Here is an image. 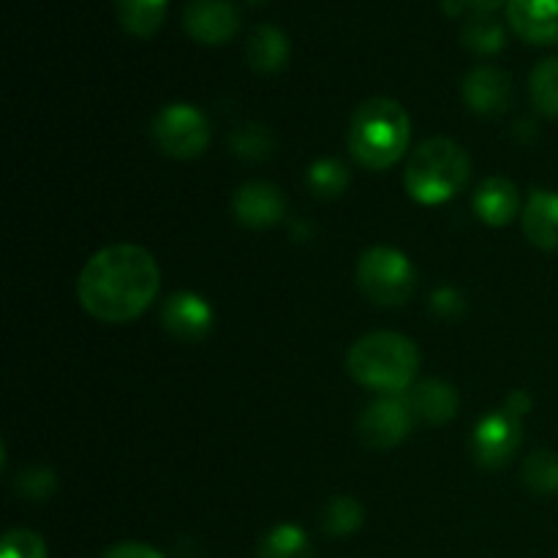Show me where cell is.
Returning a JSON list of instances; mask_svg holds the SVG:
<instances>
[{"instance_id": "obj_13", "label": "cell", "mask_w": 558, "mask_h": 558, "mask_svg": "<svg viewBox=\"0 0 558 558\" xmlns=\"http://www.w3.org/2000/svg\"><path fill=\"white\" fill-rule=\"evenodd\" d=\"M234 216L251 229H267L281 221L287 210V199L270 183H245L234 191Z\"/></svg>"}, {"instance_id": "obj_30", "label": "cell", "mask_w": 558, "mask_h": 558, "mask_svg": "<svg viewBox=\"0 0 558 558\" xmlns=\"http://www.w3.org/2000/svg\"><path fill=\"white\" fill-rule=\"evenodd\" d=\"M445 9H447V14L456 16V14H461L463 9H466V3H463V0H445Z\"/></svg>"}, {"instance_id": "obj_1", "label": "cell", "mask_w": 558, "mask_h": 558, "mask_svg": "<svg viewBox=\"0 0 558 558\" xmlns=\"http://www.w3.org/2000/svg\"><path fill=\"white\" fill-rule=\"evenodd\" d=\"M161 272L150 251L120 243L101 248L82 267L76 294L93 319L125 325L150 308Z\"/></svg>"}, {"instance_id": "obj_20", "label": "cell", "mask_w": 558, "mask_h": 558, "mask_svg": "<svg viewBox=\"0 0 558 558\" xmlns=\"http://www.w3.org/2000/svg\"><path fill=\"white\" fill-rule=\"evenodd\" d=\"M314 550H311L308 534L300 526H292V523H281L272 532H267V537L262 539L259 554L256 558H311Z\"/></svg>"}, {"instance_id": "obj_28", "label": "cell", "mask_w": 558, "mask_h": 558, "mask_svg": "<svg viewBox=\"0 0 558 558\" xmlns=\"http://www.w3.org/2000/svg\"><path fill=\"white\" fill-rule=\"evenodd\" d=\"M463 3H466V9H472L474 14H494L496 9L507 5L510 0H463Z\"/></svg>"}, {"instance_id": "obj_10", "label": "cell", "mask_w": 558, "mask_h": 558, "mask_svg": "<svg viewBox=\"0 0 558 558\" xmlns=\"http://www.w3.org/2000/svg\"><path fill=\"white\" fill-rule=\"evenodd\" d=\"M507 25L523 41L554 47L558 44V0H510L505 5Z\"/></svg>"}, {"instance_id": "obj_18", "label": "cell", "mask_w": 558, "mask_h": 558, "mask_svg": "<svg viewBox=\"0 0 558 558\" xmlns=\"http://www.w3.org/2000/svg\"><path fill=\"white\" fill-rule=\"evenodd\" d=\"M169 0H114V11L125 33L136 38L156 36L167 20Z\"/></svg>"}, {"instance_id": "obj_19", "label": "cell", "mask_w": 558, "mask_h": 558, "mask_svg": "<svg viewBox=\"0 0 558 558\" xmlns=\"http://www.w3.org/2000/svg\"><path fill=\"white\" fill-rule=\"evenodd\" d=\"M461 41L472 54L490 58V54L505 49V25L494 14H472V20H466V25H463Z\"/></svg>"}, {"instance_id": "obj_11", "label": "cell", "mask_w": 558, "mask_h": 558, "mask_svg": "<svg viewBox=\"0 0 558 558\" xmlns=\"http://www.w3.org/2000/svg\"><path fill=\"white\" fill-rule=\"evenodd\" d=\"M512 80L496 65H477L463 80V101L472 112L501 114L512 107Z\"/></svg>"}, {"instance_id": "obj_6", "label": "cell", "mask_w": 558, "mask_h": 558, "mask_svg": "<svg viewBox=\"0 0 558 558\" xmlns=\"http://www.w3.org/2000/svg\"><path fill=\"white\" fill-rule=\"evenodd\" d=\"M150 131L163 156L180 158V161L202 156L210 145V125H207L205 114L191 107V104H169V107H163L153 118Z\"/></svg>"}, {"instance_id": "obj_15", "label": "cell", "mask_w": 558, "mask_h": 558, "mask_svg": "<svg viewBox=\"0 0 558 558\" xmlns=\"http://www.w3.org/2000/svg\"><path fill=\"white\" fill-rule=\"evenodd\" d=\"M474 213L488 227H507L521 213V194L507 178H488L474 194Z\"/></svg>"}, {"instance_id": "obj_14", "label": "cell", "mask_w": 558, "mask_h": 558, "mask_svg": "<svg viewBox=\"0 0 558 558\" xmlns=\"http://www.w3.org/2000/svg\"><path fill=\"white\" fill-rule=\"evenodd\" d=\"M523 232L543 251H558V194L532 191L523 205Z\"/></svg>"}, {"instance_id": "obj_7", "label": "cell", "mask_w": 558, "mask_h": 558, "mask_svg": "<svg viewBox=\"0 0 558 558\" xmlns=\"http://www.w3.org/2000/svg\"><path fill=\"white\" fill-rule=\"evenodd\" d=\"M414 420L417 417H414L409 398L385 396L371 403V407H365V412L360 414V439L368 447H376V450H390V447H398L407 439Z\"/></svg>"}, {"instance_id": "obj_16", "label": "cell", "mask_w": 558, "mask_h": 558, "mask_svg": "<svg viewBox=\"0 0 558 558\" xmlns=\"http://www.w3.org/2000/svg\"><path fill=\"white\" fill-rule=\"evenodd\" d=\"M245 60L256 74H276L289 63V38L276 25H259L245 44Z\"/></svg>"}, {"instance_id": "obj_3", "label": "cell", "mask_w": 558, "mask_h": 558, "mask_svg": "<svg viewBox=\"0 0 558 558\" xmlns=\"http://www.w3.org/2000/svg\"><path fill=\"white\" fill-rule=\"evenodd\" d=\"M347 368L357 385L385 396H401L417 376L420 352L401 332H371L354 343Z\"/></svg>"}, {"instance_id": "obj_4", "label": "cell", "mask_w": 558, "mask_h": 558, "mask_svg": "<svg viewBox=\"0 0 558 558\" xmlns=\"http://www.w3.org/2000/svg\"><path fill=\"white\" fill-rule=\"evenodd\" d=\"M472 178V161L458 142L436 136L423 142L407 163L409 196L420 205H441L461 194Z\"/></svg>"}, {"instance_id": "obj_5", "label": "cell", "mask_w": 558, "mask_h": 558, "mask_svg": "<svg viewBox=\"0 0 558 558\" xmlns=\"http://www.w3.org/2000/svg\"><path fill=\"white\" fill-rule=\"evenodd\" d=\"M357 283L376 305H403L414 292L417 272L401 251L376 245L360 256Z\"/></svg>"}, {"instance_id": "obj_21", "label": "cell", "mask_w": 558, "mask_h": 558, "mask_svg": "<svg viewBox=\"0 0 558 558\" xmlns=\"http://www.w3.org/2000/svg\"><path fill=\"white\" fill-rule=\"evenodd\" d=\"M529 93L537 112L545 118H558V58H548L532 71L529 80Z\"/></svg>"}, {"instance_id": "obj_29", "label": "cell", "mask_w": 558, "mask_h": 558, "mask_svg": "<svg viewBox=\"0 0 558 558\" xmlns=\"http://www.w3.org/2000/svg\"><path fill=\"white\" fill-rule=\"evenodd\" d=\"M526 409H529V398L523 396V392H515V396L510 398V403H507V412L515 414V417L526 414Z\"/></svg>"}, {"instance_id": "obj_31", "label": "cell", "mask_w": 558, "mask_h": 558, "mask_svg": "<svg viewBox=\"0 0 558 558\" xmlns=\"http://www.w3.org/2000/svg\"><path fill=\"white\" fill-rule=\"evenodd\" d=\"M248 3H265V0H248Z\"/></svg>"}, {"instance_id": "obj_24", "label": "cell", "mask_w": 558, "mask_h": 558, "mask_svg": "<svg viewBox=\"0 0 558 558\" xmlns=\"http://www.w3.org/2000/svg\"><path fill=\"white\" fill-rule=\"evenodd\" d=\"M308 183L314 189V194L332 199V196L343 194V189L349 185V174L341 161H336V158H322V161H316L311 167Z\"/></svg>"}, {"instance_id": "obj_17", "label": "cell", "mask_w": 558, "mask_h": 558, "mask_svg": "<svg viewBox=\"0 0 558 558\" xmlns=\"http://www.w3.org/2000/svg\"><path fill=\"white\" fill-rule=\"evenodd\" d=\"M409 403H412L414 417L425 420L430 425H441L456 417L458 392L447 381L428 379L414 387V392L409 396Z\"/></svg>"}, {"instance_id": "obj_12", "label": "cell", "mask_w": 558, "mask_h": 558, "mask_svg": "<svg viewBox=\"0 0 558 558\" xmlns=\"http://www.w3.org/2000/svg\"><path fill=\"white\" fill-rule=\"evenodd\" d=\"M163 330L183 343H196L210 332L213 311L199 294L178 292L163 303L161 311Z\"/></svg>"}, {"instance_id": "obj_9", "label": "cell", "mask_w": 558, "mask_h": 558, "mask_svg": "<svg viewBox=\"0 0 558 558\" xmlns=\"http://www.w3.org/2000/svg\"><path fill=\"white\" fill-rule=\"evenodd\" d=\"M183 25L194 41L227 44L240 31V11L229 0H191L183 11Z\"/></svg>"}, {"instance_id": "obj_26", "label": "cell", "mask_w": 558, "mask_h": 558, "mask_svg": "<svg viewBox=\"0 0 558 558\" xmlns=\"http://www.w3.org/2000/svg\"><path fill=\"white\" fill-rule=\"evenodd\" d=\"M0 558H47V545L38 534L27 532V529H14L3 537Z\"/></svg>"}, {"instance_id": "obj_25", "label": "cell", "mask_w": 558, "mask_h": 558, "mask_svg": "<svg viewBox=\"0 0 558 558\" xmlns=\"http://www.w3.org/2000/svg\"><path fill=\"white\" fill-rule=\"evenodd\" d=\"M232 147L238 156L248 158V161H259L272 153V136L262 125H243L232 134Z\"/></svg>"}, {"instance_id": "obj_8", "label": "cell", "mask_w": 558, "mask_h": 558, "mask_svg": "<svg viewBox=\"0 0 558 558\" xmlns=\"http://www.w3.org/2000/svg\"><path fill=\"white\" fill-rule=\"evenodd\" d=\"M521 417L505 412H494L474 428V458L480 466L496 469L501 463L510 461L515 456L518 445H521Z\"/></svg>"}, {"instance_id": "obj_23", "label": "cell", "mask_w": 558, "mask_h": 558, "mask_svg": "<svg viewBox=\"0 0 558 558\" xmlns=\"http://www.w3.org/2000/svg\"><path fill=\"white\" fill-rule=\"evenodd\" d=\"M363 526V507L352 496H336L325 510V529L336 537H347Z\"/></svg>"}, {"instance_id": "obj_2", "label": "cell", "mask_w": 558, "mask_h": 558, "mask_svg": "<svg viewBox=\"0 0 558 558\" xmlns=\"http://www.w3.org/2000/svg\"><path fill=\"white\" fill-rule=\"evenodd\" d=\"M412 120L407 109L392 98H368L360 104L349 123V150L365 169L392 167L407 153Z\"/></svg>"}, {"instance_id": "obj_22", "label": "cell", "mask_w": 558, "mask_h": 558, "mask_svg": "<svg viewBox=\"0 0 558 558\" xmlns=\"http://www.w3.org/2000/svg\"><path fill=\"white\" fill-rule=\"evenodd\" d=\"M523 483L534 494H556L558 490V456L554 452H534L523 463Z\"/></svg>"}, {"instance_id": "obj_27", "label": "cell", "mask_w": 558, "mask_h": 558, "mask_svg": "<svg viewBox=\"0 0 558 558\" xmlns=\"http://www.w3.org/2000/svg\"><path fill=\"white\" fill-rule=\"evenodd\" d=\"M104 558H163V556L158 554L156 548H150V545L120 543V545H112V548L104 554Z\"/></svg>"}]
</instances>
